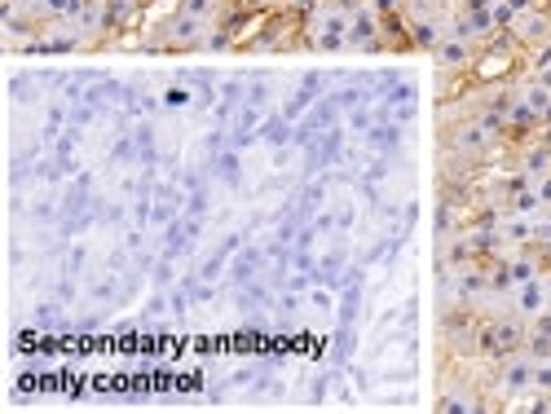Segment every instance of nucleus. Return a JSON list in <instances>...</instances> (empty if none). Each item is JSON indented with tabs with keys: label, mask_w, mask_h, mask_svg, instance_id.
Masks as SVG:
<instances>
[{
	"label": "nucleus",
	"mask_w": 551,
	"mask_h": 414,
	"mask_svg": "<svg viewBox=\"0 0 551 414\" xmlns=\"http://www.w3.org/2000/svg\"><path fill=\"white\" fill-rule=\"evenodd\" d=\"M309 36H313L318 49H327V53L345 49V45H349V13H345V9H322V13L313 18Z\"/></svg>",
	"instance_id": "f257e3e1"
},
{
	"label": "nucleus",
	"mask_w": 551,
	"mask_h": 414,
	"mask_svg": "<svg viewBox=\"0 0 551 414\" xmlns=\"http://www.w3.org/2000/svg\"><path fill=\"white\" fill-rule=\"evenodd\" d=\"M534 392L551 397V358H534Z\"/></svg>",
	"instance_id": "9b49d317"
},
{
	"label": "nucleus",
	"mask_w": 551,
	"mask_h": 414,
	"mask_svg": "<svg viewBox=\"0 0 551 414\" xmlns=\"http://www.w3.org/2000/svg\"><path fill=\"white\" fill-rule=\"evenodd\" d=\"M507 269H512V282H529V278H538V269H534V260H529V256L512 260Z\"/></svg>",
	"instance_id": "ddd939ff"
},
{
	"label": "nucleus",
	"mask_w": 551,
	"mask_h": 414,
	"mask_svg": "<svg viewBox=\"0 0 551 414\" xmlns=\"http://www.w3.org/2000/svg\"><path fill=\"white\" fill-rule=\"evenodd\" d=\"M534 190H538L543 207H551V172H547V177H538V185H534Z\"/></svg>",
	"instance_id": "4468645a"
},
{
	"label": "nucleus",
	"mask_w": 551,
	"mask_h": 414,
	"mask_svg": "<svg viewBox=\"0 0 551 414\" xmlns=\"http://www.w3.org/2000/svg\"><path fill=\"white\" fill-rule=\"evenodd\" d=\"M525 172H529V177H547L551 172V151L547 146H538V151H529V155H525Z\"/></svg>",
	"instance_id": "9d476101"
},
{
	"label": "nucleus",
	"mask_w": 551,
	"mask_h": 414,
	"mask_svg": "<svg viewBox=\"0 0 551 414\" xmlns=\"http://www.w3.org/2000/svg\"><path fill=\"white\" fill-rule=\"evenodd\" d=\"M503 397H520V392H534V358H512L507 370L499 375Z\"/></svg>",
	"instance_id": "f03ea898"
},
{
	"label": "nucleus",
	"mask_w": 551,
	"mask_h": 414,
	"mask_svg": "<svg viewBox=\"0 0 551 414\" xmlns=\"http://www.w3.org/2000/svg\"><path fill=\"white\" fill-rule=\"evenodd\" d=\"M375 36H380V18H375L371 9H357V13L349 18V45L371 49V45H375Z\"/></svg>",
	"instance_id": "20e7f679"
},
{
	"label": "nucleus",
	"mask_w": 551,
	"mask_h": 414,
	"mask_svg": "<svg viewBox=\"0 0 551 414\" xmlns=\"http://www.w3.org/2000/svg\"><path fill=\"white\" fill-rule=\"evenodd\" d=\"M203 31V18H195V13H181L177 22H172V36L181 40V45H190V40H199Z\"/></svg>",
	"instance_id": "1a4fd4ad"
},
{
	"label": "nucleus",
	"mask_w": 551,
	"mask_h": 414,
	"mask_svg": "<svg viewBox=\"0 0 551 414\" xmlns=\"http://www.w3.org/2000/svg\"><path fill=\"white\" fill-rule=\"evenodd\" d=\"M415 40H419L424 49H437L446 36H442V27H437V22H415Z\"/></svg>",
	"instance_id": "f8f14e48"
},
{
	"label": "nucleus",
	"mask_w": 551,
	"mask_h": 414,
	"mask_svg": "<svg viewBox=\"0 0 551 414\" xmlns=\"http://www.w3.org/2000/svg\"><path fill=\"white\" fill-rule=\"evenodd\" d=\"M437 62H442V66H463V62H468V40L446 36V40L437 45Z\"/></svg>",
	"instance_id": "423d86ee"
},
{
	"label": "nucleus",
	"mask_w": 551,
	"mask_h": 414,
	"mask_svg": "<svg viewBox=\"0 0 551 414\" xmlns=\"http://www.w3.org/2000/svg\"><path fill=\"white\" fill-rule=\"evenodd\" d=\"M507 4H512V9H516V13H525V9H534V4H538V0H507Z\"/></svg>",
	"instance_id": "dca6fc26"
},
{
	"label": "nucleus",
	"mask_w": 551,
	"mask_h": 414,
	"mask_svg": "<svg viewBox=\"0 0 551 414\" xmlns=\"http://www.w3.org/2000/svg\"><path fill=\"white\" fill-rule=\"evenodd\" d=\"M551 27H547V18H538V13H516V36H525V40H543Z\"/></svg>",
	"instance_id": "6e6552de"
},
{
	"label": "nucleus",
	"mask_w": 551,
	"mask_h": 414,
	"mask_svg": "<svg viewBox=\"0 0 551 414\" xmlns=\"http://www.w3.org/2000/svg\"><path fill=\"white\" fill-rule=\"evenodd\" d=\"M516 309L525 313V317H538V313H547V287H543L538 278H529V282H516Z\"/></svg>",
	"instance_id": "7ed1b4c3"
},
{
	"label": "nucleus",
	"mask_w": 551,
	"mask_h": 414,
	"mask_svg": "<svg viewBox=\"0 0 551 414\" xmlns=\"http://www.w3.org/2000/svg\"><path fill=\"white\" fill-rule=\"evenodd\" d=\"M84 9H89V0H40L45 18H80Z\"/></svg>",
	"instance_id": "0eeeda50"
},
{
	"label": "nucleus",
	"mask_w": 551,
	"mask_h": 414,
	"mask_svg": "<svg viewBox=\"0 0 551 414\" xmlns=\"http://www.w3.org/2000/svg\"><path fill=\"white\" fill-rule=\"evenodd\" d=\"M538 243H551V211L538 216Z\"/></svg>",
	"instance_id": "2eb2a0df"
},
{
	"label": "nucleus",
	"mask_w": 551,
	"mask_h": 414,
	"mask_svg": "<svg viewBox=\"0 0 551 414\" xmlns=\"http://www.w3.org/2000/svg\"><path fill=\"white\" fill-rule=\"evenodd\" d=\"M507 211H516V216H534V220H538V216H543L547 207H543V199H538V190H534V185H525L520 194H512Z\"/></svg>",
	"instance_id": "39448f33"
},
{
	"label": "nucleus",
	"mask_w": 551,
	"mask_h": 414,
	"mask_svg": "<svg viewBox=\"0 0 551 414\" xmlns=\"http://www.w3.org/2000/svg\"><path fill=\"white\" fill-rule=\"evenodd\" d=\"M538 84H543V89H547V93H551V66H543V75H538Z\"/></svg>",
	"instance_id": "f3484780"
}]
</instances>
